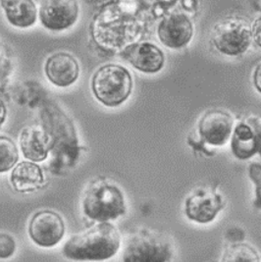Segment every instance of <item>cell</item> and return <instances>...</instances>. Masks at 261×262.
I'll return each mask as SVG.
<instances>
[{"label":"cell","instance_id":"obj_8","mask_svg":"<svg viewBox=\"0 0 261 262\" xmlns=\"http://www.w3.org/2000/svg\"><path fill=\"white\" fill-rule=\"evenodd\" d=\"M159 41L167 48L178 50L186 48L193 37L194 27L190 17L184 12L167 13L157 25Z\"/></svg>","mask_w":261,"mask_h":262},{"label":"cell","instance_id":"obj_1","mask_svg":"<svg viewBox=\"0 0 261 262\" xmlns=\"http://www.w3.org/2000/svg\"><path fill=\"white\" fill-rule=\"evenodd\" d=\"M93 36L103 48L124 50L139 42L145 22L138 2H114L108 4L94 23Z\"/></svg>","mask_w":261,"mask_h":262},{"label":"cell","instance_id":"obj_21","mask_svg":"<svg viewBox=\"0 0 261 262\" xmlns=\"http://www.w3.org/2000/svg\"><path fill=\"white\" fill-rule=\"evenodd\" d=\"M16 249V241L12 236L0 233V259H8L12 257Z\"/></svg>","mask_w":261,"mask_h":262},{"label":"cell","instance_id":"obj_13","mask_svg":"<svg viewBox=\"0 0 261 262\" xmlns=\"http://www.w3.org/2000/svg\"><path fill=\"white\" fill-rule=\"evenodd\" d=\"M79 17V4L76 1H41L39 20L50 31H63L76 23Z\"/></svg>","mask_w":261,"mask_h":262},{"label":"cell","instance_id":"obj_23","mask_svg":"<svg viewBox=\"0 0 261 262\" xmlns=\"http://www.w3.org/2000/svg\"><path fill=\"white\" fill-rule=\"evenodd\" d=\"M252 41L261 48V15L251 23Z\"/></svg>","mask_w":261,"mask_h":262},{"label":"cell","instance_id":"obj_6","mask_svg":"<svg viewBox=\"0 0 261 262\" xmlns=\"http://www.w3.org/2000/svg\"><path fill=\"white\" fill-rule=\"evenodd\" d=\"M211 40L215 49L227 56H238L249 49L251 42V24L241 16H228L212 29Z\"/></svg>","mask_w":261,"mask_h":262},{"label":"cell","instance_id":"obj_15","mask_svg":"<svg viewBox=\"0 0 261 262\" xmlns=\"http://www.w3.org/2000/svg\"><path fill=\"white\" fill-rule=\"evenodd\" d=\"M19 143L22 154L27 159L33 162H42L48 158L50 143L46 131L35 127H27L20 134Z\"/></svg>","mask_w":261,"mask_h":262},{"label":"cell","instance_id":"obj_4","mask_svg":"<svg viewBox=\"0 0 261 262\" xmlns=\"http://www.w3.org/2000/svg\"><path fill=\"white\" fill-rule=\"evenodd\" d=\"M173 255V245L167 236L142 229L127 238L122 262H171Z\"/></svg>","mask_w":261,"mask_h":262},{"label":"cell","instance_id":"obj_12","mask_svg":"<svg viewBox=\"0 0 261 262\" xmlns=\"http://www.w3.org/2000/svg\"><path fill=\"white\" fill-rule=\"evenodd\" d=\"M121 55L138 71L156 74L165 65V54L161 48L149 41L133 43L121 51Z\"/></svg>","mask_w":261,"mask_h":262},{"label":"cell","instance_id":"obj_2","mask_svg":"<svg viewBox=\"0 0 261 262\" xmlns=\"http://www.w3.org/2000/svg\"><path fill=\"white\" fill-rule=\"evenodd\" d=\"M120 248L118 229L109 222H101L72 236L64 244L62 254L74 261H105L115 256Z\"/></svg>","mask_w":261,"mask_h":262},{"label":"cell","instance_id":"obj_5","mask_svg":"<svg viewBox=\"0 0 261 262\" xmlns=\"http://www.w3.org/2000/svg\"><path fill=\"white\" fill-rule=\"evenodd\" d=\"M83 211L86 217L98 223L116 220L127 211L125 196L114 185L95 183L84 193Z\"/></svg>","mask_w":261,"mask_h":262},{"label":"cell","instance_id":"obj_25","mask_svg":"<svg viewBox=\"0 0 261 262\" xmlns=\"http://www.w3.org/2000/svg\"><path fill=\"white\" fill-rule=\"evenodd\" d=\"M180 3L184 7V9L187 10V11H190V12L192 10H197L198 2H195V1H182Z\"/></svg>","mask_w":261,"mask_h":262},{"label":"cell","instance_id":"obj_19","mask_svg":"<svg viewBox=\"0 0 261 262\" xmlns=\"http://www.w3.org/2000/svg\"><path fill=\"white\" fill-rule=\"evenodd\" d=\"M19 159L17 146L10 138L0 137V173L9 171Z\"/></svg>","mask_w":261,"mask_h":262},{"label":"cell","instance_id":"obj_11","mask_svg":"<svg viewBox=\"0 0 261 262\" xmlns=\"http://www.w3.org/2000/svg\"><path fill=\"white\" fill-rule=\"evenodd\" d=\"M233 155L240 160H248L261 151V122L249 117L235 125L230 139Z\"/></svg>","mask_w":261,"mask_h":262},{"label":"cell","instance_id":"obj_26","mask_svg":"<svg viewBox=\"0 0 261 262\" xmlns=\"http://www.w3.org/2000/svg\"><path fill=\"white\" fill-rule=\"evenodd\" d=\"M6 115H7V110H6V106L3 102V100L0 98V128L1 126L4 124L5 119H6Z\"/></svg>","mask_w":261,"mask_h":262},{"label":"cell","instance_id":"obj_24","mask_svg":"<svg viewBox=\"0 0 261 262\" xmlns=\"http://www.w3.org/2000/svg\"><path fill=\"white\" fill-rule=\"evenodd\" d=\"M252 81L255 90L261 94V62L255 67L252 74Z\"/></svg>","mask_w":261,"mask_h":262},{"label":"cell","instance_id":"obj_18","mask_svg":"<svg viewBox=\"0 0 261 262\" xmlns=\"http://www.w3.org/2000/svg\"><path fill=\"white\" fill-rule=\"evenodd\" d=\"M220 262H261V256L253 246L236 242L226 248Z\"/></svg>","mask_w":261,"mask_h":262},{"label":"cell","instance_id":"obj_17","mask_svg":"<svg viewBox=\"0 0 261 262\" xmlns=\"http://www.w3.org/2000/svg\"><path fill=\"white\" fill-rule=\"evenodd\" d=\"M9 23L18 28L32 27L36 23L37 9L34 1H1L0 2Z\"/></svg>","mask_w":261,"mask_h":262},{"label":"cell","instance_id":"obj_20","mask_svg":"<svg viewBox=\"0 0 261 262\" xmlns=\"http://www.w3.org/2000/svg\"><path fill=\"white\" fill-rule=\"evenodd\" d=\"M249 177L254 185V200L252 205L256 209H261V164L253 162L249 166Z\"/></svg>","mask_w":261,"mask_h":262},{"label":"cell","instance_id":"obj_14","mask_svg":"<svg viewBox=\"0 0 261 262\" xmlns=\"http://www.w3.org/2000/svg\"><path fill=\"white\" fill-rule=\"evenodd\" d=\"M45 70L48 80L60 88L71 85L80 75L78 61L66 52H58L48 57Z\"/></svg>","mask_w":261,"mask_h":262},{"label":"cell","instance_id":"obj_16","mask_svg":"<svg viewBox=\"0 0 261 262\" xmlns=\"http://www.w3.org/2000/svg\"><path fill=\"white\" fill-rule=\"evenodd\" d=\"M10 182L15 191L32 192L44 186L45 176L40 167L36 163L23 161L13 169Z\"/></svg>","mask_w":261,"mask_h":262},{"label":"cell","instance_id":"obj_10","mask_svg":"<svg viewBox=\"0 0 261 262\" xmlns=\"http://www.w3.org/2000/svg\"><path fill=\"white\" fill-rule=\"evenodd\" d=\"M29 236L40 248L57 246L65 235V223L57 212L41 210L32 217L29 223Z\"/></svg>","mask_w":261,"mask_h":262},{"label":"cell","instance_id":"obj_7","mask_svg":"<svg viewBox=\"0 0 261 262\" xmlns=\"http://www.w3.org/2000/svg\"><path fill=\"white\" fill-rule=\"evenodd\" d=\"M225 207L223 196L212 188L200 187L190 191L184 203L186 217L197 224H209Z\"/></svg>","mask_w":261,"mask_h":262},{"label":"cell","instance_id":"obj_3","mask_svg":"<svg viewBox=\"0 0 261 262\" xmlns=\"http://www.w3.org/2000/svg\"><path fill=\"white\" fill-rule=\"evenodd\" d=\"M133 84L130 72L118 64H106L100 67L92 79L94 95L107 107L123 104L130 97Z\"/></svg>","mask_w":261,"mask_h":262},{"label":"cell","instance_id":"obj_27","mask_svg":"<svg viewBox=\"0 0 261 262\" xmlns=\"http://www.w3.org/2000/svg\"><path fill=\"white\" fill-rule=\"evenodd\" d=\"M253 4H254V6L256 7V9L261 13V1H256V2H254Z\"/></svg>","mask_w":261,"mask_h":262},{"label":"cell","instance_id":"obj_9","mask_svg":"<svg viewBox=\"0 0 261 262\" xmlns=\"http://www.w3.org/2000/svg\"><path fill=\"white\" fill-rule=\"evenodd\" d=\"M235 127L234 117L224 109H209L198 122V134L202 143L223 146L230 142Z\"/></svg>","mask_w":261,"mask_h":262},{"label":"cell","instance_id":"obj_22","mask_svg":"<svg viewBox=\"0 0 261 262\" xmlns=\"http://www.w3.org/2000/svg\"><path fill=\"white\" fill-rule=\"evenodd\" d=\"M11 70V57L6 46L0 40V81L4 80Z\"/></svg>","mask_w":261,"mask_h":262}]
</instances>
